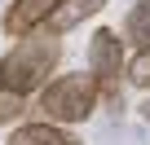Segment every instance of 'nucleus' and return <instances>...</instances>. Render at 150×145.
Masks as SVG:
<instances>
[{"instance_id":"obj_1","label":"nucleus","mask_w":150,"mask_h":145,"mask_svg":"<svg viewBox=\"0 0 150 145\" xmlns=\"http://www.w3.org/2000/svg\"><path fill=\"white\" fill-rule=\"evenodd\" d=\"M57 62H62L57 35H49V31L44 35H27V40H18L5 57H0V88L27 101L31 92H40L49 84V75H53Z\"/></svg>"},{"instance_id":"obj_2","label":"nucleus","mask_w":150,"mask_h":145,"mask_svg":"<svg viewBox=\"0 0 150 145\" xmlns=\"http://www.w3.org/2000/svg\"><path fill=\"white\" fill-rule=\"evenodd\" d=\"M97 101H102V88H97V79L93 75H57V79H49L44 88H40V110H44V123H57V127H66V123H84L93 110H97Z\"/></svg>"},{"instance_id":"obj_3","label":"nucleus","mask_w":150,"mask_h":145,"mask_svg":"<svg viewBox=\"0 0 150 145\" xmlns=\"http://www.w3.org/2000/svg\"><path fill=\"white\" fill-rule=\"evenodd\" d=\"M88 75L97 79L102 101L119 114L124 110V88H119V75H124V40L110 27L93 31V40H88Z\"/></svg>"},{"instance_id":"obj_4","label":"nucleus","mask_w":150,"mask_h":145,"mask_svg":"<svg viewBox=\"0 0 150 145\" xmlns=\"http://www.w3.org/2000/svg\"><path fill=\"white\" fill-rule=\"evenodd\" d=\"M57 5H62V0H13L9 13H5V31L13 40H27L40 27H49V18L57 13Z\"/></svg>"},{"instance_id":"obj_5","label":"nucleus","mask_w":150,"mask_h":145,"mask_svg":"<svg viewBox=\"0 0 150 145\" xmlns=\"http://www.w3.org/2000/svg\"><path fill=\"white\" fill-rule=\"evenodd\" d=\"M5 145H84V141L75 136L71 127H57V123H44L40 119V123H18Z\"/></svg>"},{"instance_id":"obj_6","label":"nucleus","mask_w":150,"mask_h":145,"mask_svg":"<svg viewBox=\"0 0 150 145\" xmlns=\"http://www.w3.org/2000/svg\"><path fill=\"white\" fill-rule=\"evenodd\" d=\"M106 5H110V0H62L57 13L49 18V35H62V31H71V27H80L84 18L102 13Z\"/></svg>"},{"instance_id":"obj_7","label":"nucleus","mask_w":150,"mask_h":145,"mask_svg":"<svg viewBox=\"0 0 150 145\" xmlns=\"http://www.w3.org/2000/svg\"><path fill=\"white\" fill-rule=\"evenodd\" d=\"M124 40L137 44V53L150 48V0H137V5L128 9V18H124Z\"/></svg>"},{"instance_id":"obj_8","label":"nucleus","mask_w":150,"mask_h":145,"mask_svg":"<svg viewBox=\"0 0 150 145\" xmlns=\"http://www.w3.org/2000/svg\"><path fill=\"white\" fill-rule=\"evenodd\" d=\"M22 110H27V101H22V97H13V92L0 88V127L18 123V114H22Z\"/></svg>"},{"instance_id":"obj_9","label":"nucleus","mask_w":150,"mask_h":145,"mask_svg":"<svg viewBox=\"0 0 150 145\" xmlns=\"http://www.w3.org/2000/svg\"><path fill=\"white\" fill-rule=\"evenodd\" d=\"M128 79H132L137 88H150V48H146V53H137V57L128 62Z\"/></svg>"},{"instance_id":"obj_10","label":"nucleus","mask_w":150,"mask_h":145,"mask_svg":"<svg viewBox=\"0 0 150 145\" xmlns=\"http://www.w3.org/2000/svg\"><path fill=\"white\" fill-rule=\"evenodd\" d=\"M141 119H146V123H150V97H146V106H141Z\"/></svg>"}]
</instances>
